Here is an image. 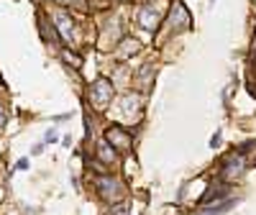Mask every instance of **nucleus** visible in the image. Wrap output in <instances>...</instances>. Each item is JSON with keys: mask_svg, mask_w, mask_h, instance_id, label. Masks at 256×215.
Segmentation results:
<instances>
[{"mask_svg": "<svg viewBox=\"0 0 256 215\" xmlns=\"http://www.w3.org/2000/svg\"><path fill=\"white\" fill-rule=\"evenodd\" d=\"M98 154H100V159H102V162H116V148H110V144H108V141H100Z\"/></svg>", "mask_w": 256, "mask_h": 215, "instance_id": "9", "label": "nucleus"}, {"mask_svg": "<svg viewBox=\"0 0 256 215\" xmlns=\"http://www.w3.org/2000/svg\"><path fill=\"white\" fill-rule=\"evenodd\" d=\"M110 215H126V205H120V208H118V210H116V212H113V210H110Z\"/></svg>", "mask_w": 256, "mask_h": 215, "instance_id": "11", "label": "nucleus"}, {"mask_svg": "<svg viewBox=\"0 0 256 215\" xmlns=\"http://www.w3.org/2000/svg\"><path fill=\"white\" fill-rule=\"evenodd\" d=\"M90 100L95 108H105L113 100V84L108 80H98L92 88H90Z\"/></svg>", "mask_w": 256, "mask_h": 215, "instance_id": "1", "label": "nucleus"}, {"mask_svg": "<svg viewBox=\"0 0 256 215\" xmlns=\"http://www.w3.org/2000/svg\"><path fill=\"white\" fill-rule=\"evenodd\" d=\"M228 195V187L226 184H220V187H216V190H210L208 195L202 198V202H212V200H223Z\"/></svg>", "mask_w": 256, "mask_h": 215, "instance_id": "10", "label": "nucleus"}, {"mask_svg": "<svg viewBox=\"0 0 256 215\" xmlns=\"http://www.w3.org/2000/svg\"><path fill=\"white\" fill-rule=\"evenodd\" d=\"M138 24H141L146 31H154V28H156V24H159V13H156L152 6H146V8L138 13Z\"/></svg>", "mask_w": 256, "mask_h": 215, "instance_id": "6", "label": "nucleus"}, {"mask_svg": "<svg viewBox=\"0 0 256 215\" xmlns=\"http://www.w3.org/2000/svg\"><path fill=\"white\" fill-rule=\"evenodd\" d=\"M236 205V200H226V202H220V205H212V208H205V210H200L198 215H218V212H226L228 208H233Z\"/></svg>", "mask_w": 256, "mask_h": 215, "instance_id": "8", "label": "nucleus"}, {"mask_svg": "<svg viewBox=\"0 0 256 215\" xmlns=\"http://www.w3.org/2000/svg\"><path fill=\"white\" fill-rule=\"evenodd\" d=\"M56 26H59V36L67 41V44H72V36H74V24H72V18L64 13V10H59L56 13Z\"/></svg>", "mask_w": 256, "mask_h": 215, "instance_id": "5", "label": "nucleus"}, {"mask_svg": "<svg viewBox=\"0 0 256 215\" xmlns=\"http://www.w3.org/2000/svg\"><path fill=\"white\" fill-rule=\"evenodd\" d=\"M95 187H98V192H100V198L110 200V202L120 200V184H118L113 177H108V174L98 177V180H95Z\"/></svg>", "mask_w": 256, "mask_h": 215, "instance_id": "2", "label": "nucleus"}, {"mask_svg": "<svg viewBox=\"0 0 256 215\" xmlns=\"http://www.w3.org/2000/svg\"><path fill=\"white\" fill-rule=\"evenodd\" d=\"M254 62H256V49H254Z\"/></svg>", "mask_w": 256, "mask_h": 215, "instance_id": "13", "label": "nucleus"}, {"mask_svg": "<svg viewBox=\"0 0 256 215\" xmlns=\"http://www.w3.org/2000/svg\"><path fill=\"white\" fill-rule=\"evenodd\" d=\"M169 20H172V26L174 28H187L190 26V16H187V10H184V6H174L172 8V16H169Z\"/></svg>", "mask_w": 256, "mask_h": 215, "instance_id": "7", "label": "nucleus"}, {"mask_svg": "<svg viewBox=\"0 0 256 215\" xmlns=\"http://www.w3.org/2000/svg\"><path fill=\"white\" fill-rule=\"evenodd\" d=\"M0 126H6V113H3V108H0Z\"/></svg>", "mask_w": 256, "mask_h": 215, "instance_id": "12", "label": "nucleus"}, {"mask_svg": "<svg viewBox=\"0 0 256 215\" xmlns=\"http://www.w3.org/2000/svg\"><path fill=\"white\" fill-rule=\"evenodd\" d=\"M108 141L113 148H120V152H128L131 148V134H126L123 128H118V126H113V128H108Z\"/></svg>", "mask_w": 256, "mask_h": 215, "instance_id": "3", "label": "nucleus"}, {"mask_svg": "<svg viewBox=\"0 0 256 215\" xmlns=\"http://www.w3.org/2000/svg\"><path fill=\"white\" fill-rule=\"evenodd\" d=\"M244 169H246L244 154H236V156L226 159V164H223V169H220V174H223V180H233V177L244 174Z\"/></svg>", "mask_w": 256, "mask_h": 215, "instance_id": "4", "label": "nucleus"}]
</instances>
